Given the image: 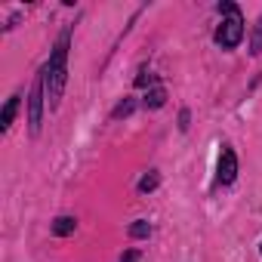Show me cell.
Returning <instances> with one entry per match:
<instances>
[{
	"instance_id": "cell-10",
	"label": "cell",
	"mask_w": 262,
	"mask_h": 262,
	"mask_svg": "<svg viewBox=\"0 0 262 262\" xmlns=\"http://www.w3.org/2000/svg\"><path fill=\"white\" fill-rule=\"evenodd\" d=\"M250 53L259 56L262 53V19L256 22V31H253V40H250Z\"/></svg>"
},
{
	"instance_id": "cell-8",
	"label": "cell",
	"mask_w": 262,
	"mask_h": 262,
	"mask_svg": "<svg viewBox=\"0 0 262 262\" xmlns=\"http://www.w3.org/2000/svg\"><path fill=\"white\" fill-rule=\"evenodd\" d=\"M129 234H133V237H148L151 234V225L145 219H136L133 225H129Z\"/></svg>"
},
{
	"instance_id": "cell-4",
	"label": "cell",
	"mask_w": 262,
	"mask_h": 262,
	"mask_svg": "<svg viewBox=\"0 0 262 262\" xmlns=\"http://www.w3.org/2000/svg\"><path fill=\"white\" fill-rule=\"evenodd\" d=\"M234 176H237V155H234V148H222L219 167H216V179H219V185H231Z\"/></svg>"
},
{
	"instance_id": "cell-3",
	"label": "cell",
	"mask_w": 262,
	"mask_h": 262,
	"mask_svg": "<svg viewBox=\"0 0 262 262\" xmlns=\"http://www.w3.org/2000/svg\"><path fill=\"white\" fill-rule=\"evenodd\" d=\"M43 102H47V93H43V77H40L31 90V99H28V123H31L34 136L40 133V123H43Z\"/></svg>"
},
{
	"instance_id": "cell-11",
	"label": "cell",
	"mask_w": 262,
	"mask_h": 262,
	"mask_svg": "<svg viewBox=\"0 0 262 262\" xmlns=\"http://www.w3.org/2000/svg\"><path fill=\"white\" fill-rule=\"evenodd\" d=\"M133 108H136V102H133V99H123V102H120V105L111 111V117H114V120H117V117H126V114L133 111Z\"/></svg>"
},
{
	"instance_id": "cell-7",
	"label": "cell",
	"mask_w": 262,
	"mask_h": 262,
	"mask_svg": "<svg viewBox=\"0 0 262 262\" xmlns=\"http://www.w3.org/2000/svg\"><path fill=\"white\" fill-rule=\"evenodd\" d=\"M164 102H167V90L164 86H151L145 93V105L148 108H164Z\"/></svg>"
},
{
	"instance_id": "cell-1",
	"label": "cell",
	"mask_w": 262,
	"mask_h": 262,
	"mask_svg": "<svg viewBox=\"0 0 262 262\" xmlns=\"http://www.w3.org/2000/svg\"><path fill=\"white\" fill-rule=\"evenodd\" d=\"M68 31L59 37L47 68H43V93H47V105L50 108H59L62 102V93H65V80H68Z\"/></svg>"
},
{
	"instance_id": "cell-5",
	"label": "cell",
	"mask_w": 262,
	"mask_h": 262,
	"mask_svg": "<svg viewBox=\"0 0 262 262\" xmlns=\"http://www.w3.org/2000/svg\"><path fill=\"white\" fill-rule=\"evenodd\" d=\"M19 99H22V96H10L7 105H4V114H0V129H4V133L13 126V117H16V111H19Z\"/></svg>"
},
{
	"instance_id": "cell-6",
	"label": "cell",
	"mask_w": 262,
	"mask_h": 262,
	"mask_svg": "<svg viewBox=\"0 0 262 262\" xmlns=\"http://www.w3.org/2000/svg\"><path fill=\"white\" fill-rule=\"evenodd\" d=\"M74 228H77V222H74L71 216H59V219L53 222V234H56V237H68V234H74Z\"/></svg>"
},
{
	"instance_id": "cell-13",
	"label": "cell",
	"mask_w": 262,
	"mask_h": 262,
	"mask_svg": "<svg viewBox=\"0 0 262 262\" xmlns=\"http://www.w3.org/2000/svg\"><path fill=\"white\" fill-rule=\"evenodd\" d=\"M120 262H139V250H126Z\"/></svg>"
},
{
	"instance_id": "cell-2",
	"label": "cell",
	"mask_w": 262,
	"mask_h": 262,
	"mask_svg": "<svg viewBox=\"0 0 262 262\" xmlns=\"http://www.w3.org/2000/svg\"><path fill=\"white\" fill-rule=\"evenodd\" d=\"M219 13H225L222 25L216 28V43L222 50H234L241 40H244V19H241V10L234 4H219Z\"/></svg>"
},
{
	"instance_id": "cell-12",
	"label": "cell",
	"mask_w": 262,
	"mask_h": 262,
	"mask_svg": "<svg viewBox=\"0 0 262 262\" xmlns=\"http://www.w3.org/2000/svg\"><path fill=\"white\" fill-rule=\"evenodd\" d=\"M151 80H155V74H148V71H142V74L136 77V86H148Z\"/></svg>"
},
{
	"instance_id": "cell-9",
	"label": "cell",
	"mask_w": 262,
	"mask_h": 262,
	"mask_svg": "<svg viewBox=\"0 0 262 262\" xmlns=\"http://www.w3.org/2000/svg\"><path fill=\"white\" fill-rule=\"evenodd\" d=\"M158 185H161V176L158 173H148V176L139 179V191H155Z\"/></svg>"
},
{
	"instance_id": "cell-14",
	"label": "cell",
	"mask_w": 262,
	"mask_h": 262,
	"mask_svg": "<svg viewBox=\"0 0 262 262\" xmlns=\"http://www.w3.org/2000/svg\"><path fill=\"white\" fill-rule=\"evenodd\" d=\"M179 129H188V111L179 114Z\"/></svg>"
}]
</instances>
